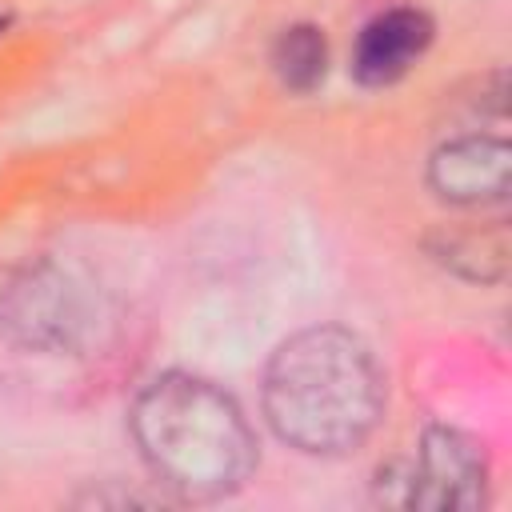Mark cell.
<instances>
[{"mask_svg": "<svg viewBox=\"0 0 512 512\" xmlns=\"http://www.w3.org/2000/svg\"><path fill=\"white\" fill-rule=\"evenodd\" d=\"M428 184L448 204H496L512 184V148L500 136H456L432 152Z\"/></svg>", "mask_w": 512, "mask_h": 512, "instance_id": "obj_5", "label": "cell"}, {"mask_svg": "<svg viewBox=\"0 0 512 512\" xmlns=\"http://www.w3.org/2000/svg\"><path fill=\"white\" fill-rule=\"evenodd\" d=\"M96 320L88 284L64 264L40 260L0 292V332L28 352H76Z\"/></svg>", "mask_w": 512, "mask_h": 512, "instance_id": "obj_3", "label": "cell"}, {"mask_svg": "<svg viewBox=\"0 0 512 512\" xmlns=\"http://www.w3.org/2000/svg\"><path fill=\"white\" fill-rule=\"evenodd\" d=\"M272 68H276L280 84L292 88V92L320 88V80L328 72L324 32L316 24H292V28H284L276 36V48H272Z\"/></svg>", "mask_w": 512, "mask_h": 512, "instance_id": "obj_8", "label": "cell"}, {"mask_svg": "<svg viewBox=\"0 0 512 512\" xmlns=\"http://www.w3.org/2000/svg\"><path fill=\"white\" fill-rule=\"evenodd\" d=\"M484 488H488L484 448L448 424H432L420 440L416 460H396L380 468V480H376V492L384 504L432 508V512L480 508Z\"/></svg>", "mask_w": 512, "mask_h": 512, "instance_id": "obj_4", "label": "cell"}, {"mask_svg": "<svg viewBox=\"0 0 512 512\" xmlns=\"http://www.w3.org/2000/svg\"><path fill=\"white\" fill-rule=\"evenodd\" d=\"M384 408V372L368 344L344 328H308L284 340L264 372L272 432L308 456L360 448Z\"/></svg>", "mask_w": 512, "mask_h": 512, "instance_id": "obj_1", "label": "cell"}, {"mask_svg": "<svg viewBox=\"0 0 512 512\" xmlns=\"http://www.w3.org/2000/svg\"><path fill=\"white\" fill-rule=\"evenodd\" d=\"M132 436L148 472L180 500H220L256 464V436L240 404L188 372H164L136 396Z\"/></svg>", "mask_w": 512, "mask_h": 512, "instance_id": "obj_2", "label": "cell"}, {"mask_svg": "<svg viewBox=\"0 0 512 512\" xmlns=\"http://www.w3.org/2000/svg\"><path fill=\"white\" fill-rule=\"evenodd\" d=\"M432 44V20L420 8H388L372 16L352 48V76L368 88H388L408 76Z\"/></svg>", "mask_w": 512, "mask_h": 512, "instance_id": "obj_6", "label": "cell"}, {"mask_svg": "<svg viewBox=\"0 0 512 512\" xmlns=\"http://www.w3.org/2000/svg\"><path fill=\"white\" fill-rule=\"evenodd\" d=\"M432 256L464 280H500L508 268V236L504 228L440 232L432 240Z\"/></svg>", "mask_w": 512, "mask_h": 512, "instance_id": "obj_7", "label": "cell"}]
</instances>
